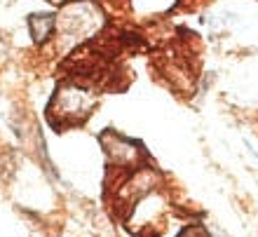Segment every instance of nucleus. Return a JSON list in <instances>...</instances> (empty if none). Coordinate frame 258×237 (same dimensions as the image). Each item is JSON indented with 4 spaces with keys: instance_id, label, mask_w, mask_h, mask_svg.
Returning a JSON list of instances; mask_svg holds the SVG:
<instances>
[{
    "instance_id": "f257e3e1",
    "label": "nucleus",
    "mask_w": 258,
    "mask_h": 237,
    "mask_svg": "<svg viewBox=\"0 0 258 237\" xmlns=\"http://www.w3.org/2000/svg\"><path fill=\"white\" fill-rule=\"evenodd\" d=\"M54 26L63 33V38L82 40V38L92 35L96 28L101 26V14L89 3H73L61 12V17H59Z\"/></svg>"
},
{
    "instance_id": "f03ea898",
    "label": "nucleus",
    "mask_w": 258,
    "mask_h": 237,
    "mask_svg": "<svg viewBox=\"0 0 258 237\" xmlns=\"http://www.w3.org/2000/svg\"><path fill=\"white\" fill-rule=\"evenodd\" d=\"M96 103V96L87 89L78 87V85H66L56 92L54 96V110H59V117H71V120H82L89 115L92 106Z\"/></svg>"
},
{
    "instance_id": "7ed1b4c3",
    "label": "nucleus",
    "mask_w": 258,
    "mask_h": 237,
    "mask_svg": "<svg viewBox=\"0 0 258 237\" xmlns=\"http://www.w3.org/2000/svg\"><path fill=\"white\" fill-rule=\"evenodd\" d=\"M54 17L49 14H33L31 17V28H33V38L35 40H45L52 31H54Z\"/></svg>"
},
{
    "instance_id": "20e7f679",
    "label": "nucleus",
    "mask_w": 258,
    "mask_h": 237,
    "mask_svg": "<svg viewBox=\"0 0 258 237\" xmlns=\"http://www.w3.org/2000/svg\"><path fill=\"white\" fill-rule=\"evenodd\" d=\"M52 3H63V0H52Z\"/></svg>"
}]
</instances>
